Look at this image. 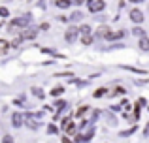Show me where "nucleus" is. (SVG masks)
I'll list each match as a JSON object with an SVG mask.
<instances>
[{
    "label": "nucleus",
    "mask_w": 149,
    "mask_h": 143,
    "mask_svg": "<svg viewBox=\"0 0 149 143\" xmlns=\"http://www.w3.org/2000/svg\"><path fill=\"white\" fill-rule=\"evenodd\" d=\"M104 8H106V2H104V0H96V2L89 4V11H91V13H96V11L104 10Z\"/></svg>",
    "instance_id": "obj_1"
},
{
    "label": "nucleus",
    "mask_w": 149,
    "mask_h": 143,
    "mask_svg": "<svg viewBox=\"0 0 149 143\" xmlns=\"http://www.w3.org/2000/svg\"><path fill=\"white\" fill-rule=\"evenodd\" d=\"M29 23H30L29 17H19V19H13V21H11V26H26Z\"/></svg>",
    "instance_id": "obj_2"
},
{
    "label": "nucleus",
    "mask_w": 149,
    "mask_h": 143,
    "mask_svg": "<svg viewBox=\"0 0 149 143\" xmlns=\"http://www.w3.org/2000/svg\"><path fill=\"white\" fill-rule=\"evenodd\" d=\"M130 19L134 23H142L143 21V15H142V11H138V10H132L130 11Z\"/></svg>",
    "instance_id": "obj_3"
},
{
    "label": "nucleus",
    "mask_w": 149,
    "mask_h": 143,
    "mask_svg": "<svg viewBox=\"0 0 149 143\" xmlns=\"http://www.w3.org/2000/svg\"><path fill=\"white\" fill-rule=\"evenodd\" d=\"M77 38V28H70L68 32H66V40L68 41H74Z\"/></svg>",
    "instance_id": "obj_4"
},
{
    "label": "nucleus",
    "mask_w": 149,
    "mask_h": 143,
    "mask_svg": "<svg viewBox=\"0 0 149 143\" xmlns=\"http://www.w3.org/2000/svg\"><path fill=\"white\" fill-rule=\"evenodd\" d=\"M11 122H13V126H21L23 124V117L19 113H15L13 117H11Z\"/></svg>",
    "instance_id": "obj_5"
},
{
    "label": "nucleus",
    "mask_w": 149,
    "mask_h": 143,
    "mask_svg": "<svg viewBox=\"0 0 149 143\" xmlns=\"http://www.w3.org/2000/svg\"><path fill=\"white\" fill-rule=\"evenodd\" d=\"M140 49H142V51H149V40H146L143 36H142V40H140Z\"/></svg>",
    "instance_id": "obj_6"
},
{
    "label": "nucleus",
    "mask_w": 149,
    "mask_h": 143,
    "mask_svg": "<svg viewBox=\"0 0 149 143\" xmlns=\"http://www.w3.org/2000/svg\"><path fill=\"white\" fill-rule=\"evenodd\" d=\"M8 47H10V44H8L6 40H0V55H4V53L8 51Z\"/></svg>",
    "instance_id": "obj_7"
},
{
    "label": "nucleus",
    "mask_w": 149,
    "mask_h": 143,
    "mask_svg": "<svg viewBox=\"0 0 149 143\" xmlns=\"http://www.w3.org/2000/svg\"><path fill=\"white\" fill-rule=\"evenodd\" d=\"M81 41H83V44H85V45H89V44H93V36H91V34H85V36H83V38H81Z\"/></svg>",
    "instance_id": "obj_8"
},
{
    "label": "nucleus",
    "mask_w": 149,
    "mask_h": 143,
    "mask_svg": "<svg viewBox=\"0 0 149 143\" xmlns=\"http://www.w3.org/2000/svg\"><path fill=\"white\" fill-rule=\"evenodd\" d=\"M57 6L58 8H68L70 2H68V0H57Z\"/></svg>",
    "instance_id": "obj_9"
},
{
    "label": "nucleus",
    "mask_w": 149,
    "mask_h": 143,
    "mask_svg": "<svg viewBox=\"0 0 149 143\" xmlns=\"http://www.w3.org/2000/svg\"><path fill=\"white\" fill-rule=\"evenodd\" d=\"M62 90H64L62 87H57V88H53V90H51V94H53V96H58V94H61Z\"/></svg>",
    "instance_id": "obj_10"
},
{
    "label": "nucleus",
    "mask_w": 149,
    "mask_h": 143,
    "mask_svg": "<svg viewBox=\"0 0 149 143\" xmlns=\"http://www.w3.org/2000/svg\"><path fill=\"white\" fill-rule=\"evenodd\" d=\"M125 70H130V72H136V73H146L143 70H138V68H132V66H125Z\"/></svg>",
    "instance_id": "obj_11"
},
{
    "label": "nucleus",
    "mask_w": 149,
    "mask_h": 143,
    "mask_svg": "<svg viewBox=\"0 0 149 143\" xmlns=\"http://www.w3.org/2000/svg\"><path fill=\"white\" fill-rule=\"evenodd\" d=\"M32 92H34V94H36V96H38V98H42V96H44V92H42V90H40V88H36V87H34V88H32Z\"/></svg>",
    "instance_id": "obj_12"
},
{
    "label": "nucleus",
    "mask_w": 149,
    "mask_h": 143,
    "mask_svg": "<svg viewBox=\"0 0 149 143\" xmlns=\"http://www.w3.org/2000/svg\"><path fill=\"white\" fill-rule=\"evenodd\" d=\"M132 32H134V36H143V30L142 28H134Z\"/></svg>",
    "instance_id": "obj_13"
},
{
    "label": "nucleus",
    "mask_w": 149,
    "mask_h": 143,
    "mask_svg": "<svg viewBox=\"0 0 149 143\" xmlns=\"http://www.w3.org/2000/svg\"><path fill=\"white\" fill-rule=\"evenodd\" d=\"M104 92H106V88H100V90H96V92H95V96H96V98H100Z\"/></svg>",
    "instance_id": "obj_14"
},
{
    "label": "nucleus",
    "mask_w": 149,
    "mask_h": 143,
    "mask_svg": "<svg viewBox=\"0 0 149 143\" xmlns=\"http://www.w3.org/2000/svg\"><path fill=\"white\" fill-rule=\"evenodd\" d=\"M6 15H8V10L6 8H0V17H6Z\"/></svg>",
    "instance_id": "obj_15"
},
{
    "label": "nucleus",
    "mask_w": 149,
    "mask_h": 143,
    "mask_svg": "<svg viewBox=\"0 0 149 143\" xmlns=\"http://www.w3.org/2000/svg\"><path fill=\"white\" fill-rule=\"evenodd\" d=\"M81 30H83V34H89V32H91V26L85 25V26H81Z\"/></svg>",
    "instance_id": "obj_16"
},
{
    "label": "nucleus",
    "mask_w": 149,
    "mask_h": 143,
    "mask_svg": "<svg viewBox=\"0 0 149 143\" xmlns=\"http://www.w3.org/2000/svg\"><path fill=\"white\" fill-rule=\"evenodd\" d=\"M4 143H13V140H11V136H4Z\"/></svg>",
    "instance_id": "obj_17"
},
{
    "label": "nucleus",
    "mask_w": 149,
    "mask_h": 143,
    "mask_svg": "<svg viewBox=\"0 0 149 143\" xmlns=\"http://www.w3.org/2000/svg\"><path fill=\"white\" fill-rule=\"evenodd\" d=\"M72 19H74V21H77V19H81V13H76V15H72Z\"/></svg>",
    "instance_id": "obj_18"
},
{
    "label": "nucleus",
    "mask_w": 149,
    "mask_h": 143,
    "mask_svg": "<svg viewBox=\"0 0 149 143\" xmlns=\"http://www.w3.org/2000/svg\"><path fill=\"white\" fill-rule=\"evenodd\" d=\"M62 141H64V143H70V140H66V137H64V140H62Z\"/></svg>",
    "instance_id": "obj_19"
},
{
    "label": "nucleus",
    "mask_w": 149,
    "mask_h": 143,
    "mask_svg": "<svg viewBox=\"0 0 149 143\" xmlns=\"http://www.w3.org/2000/svg\"><path fill=\"white\" fill-rule=\"evenodd\" d=\"M132 2H143V0H132Z\"/></svg>",
    "instance_id": "obj_20"
}]
</instances>
